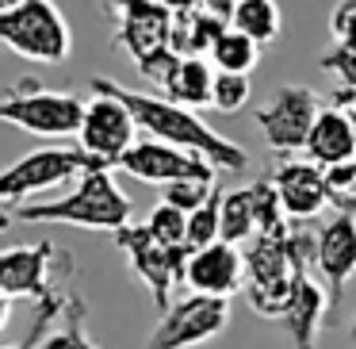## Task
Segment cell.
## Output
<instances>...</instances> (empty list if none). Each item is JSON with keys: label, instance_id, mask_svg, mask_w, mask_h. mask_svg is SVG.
Wrapping results in <instances>:
<instances>
[{"label": "cell", "instance_id": "4dcf8cb0", "mask_svg": "<svg viewBox=\"0 0 356 349\" xmlns=\"http://www.w3.org/2000/svg\"><path fill=\"white\" fill-rule=\"evenodd\" d=\"M333 42H356V0H337L330 12Z\"/></svg>", "mask_w": 356, "mask_h": 349}, {"label": "cell", "instance_id": "ffe728a7", "mask_svg": "<svg viewBox=\"0 0 356 349\" xmlns=\"http://www.w3.org/2000/svg\"><path fill=\"white\" fill-rule=\"evenodd\" d=\"M230 24L238 27V31H245L249 39H257L261 47L276 42L280 31H284V16H280L276 0H234Z\"/></svg>", "mask_w": 356, "mask_h": 349}, {"label": "cell", "instance_id": "277c9868", "mask_svg": "<svg viewBox=\"0 0 356 349\" xmlns=\"http://www.w3.org/2000/svg\"><path fill=\"white\" fill-rule=\"evenodd\" d=\"M88 100L47 88L39 77H19L0 96V119L39 139H70L85 123Z\"/></svg>", "mask_w": 356, "mask_h": 349}, {"label": "cell", "instance_id": "4fadbf2b", "mask_svg": "<svg viewBox=\"0 0 356 349\" xmlns=\"http://www.w3.org/2000/svg\"><path fill=\"white\" fill-rule=\"evenodd\" d=\"M272 180L280 188L284 211L295 223H310L330 208V185H325V165L310 162V157L287 154L284 162L272 169Z\"/></svg>", "mask_w": 356, "mask_h": 349}, {"label": "cell", "instance_id": "52a82bcc", "mask_svg": "<svg viewBox=\"0 0 356 349\" xmlns=\"http://www.w3.org/2000/svg\"><path fill=\"white\" fill-rule=\"evenodd\" d=\"M73 254L58 249L50 238L31 246H8L0 254V295L8 300H50L65 292V280H73Z\"/></svg>", "mask_w": 356, "mask_h": 349}, {"label": "cell", "instance_id": "6da1fadb", "mask_svg": "<svg viewBox=\"0 0 356 349\" xmlns=\"http://www.w3.org/2000/svg\"><path fill=\"white\" fill-rule=\"evenodd\" d=\"M92 88L96 93H111L134 111L138 127L154 139H165L172 146H184V150H195V154L211 157L222 173H241L249 165V154L238 146L234 139L218 134L215 127H207L195 108H184V104L169 100V96H149V93H134V88H123L119 81L111 77H92Z\"/></svg>", "mask_w": 356, "mask_h": 349}, {"label": "cell", "instance_id": "ac0fdd59", "mask_svg": "<svg viewBox=\"0 0 356 349\" xmlns=\"http://www.w3.org/2000/svg\"><path fill=\"white\" fill-rule=\"evenodd\" d=\"M230 27V20L218 16L215 8L200 4L192 12H172V35H169V47L177 50L180 58L188 54H211L215 39Z\"/></svg>", "mask_w": 356, "mask_h": 349}, {"label": "cell", "instance_id": "d4e9b609", "mask_svg": "<svg viewBox=\"0 0 356 349\" xmlns=\"http://www.w3.org/2000/svg\"><path fill=\"white\" fill-rule=\"evenodd\" d=\"M215 192H218V173H188V177H180V180L161 185V200L177 203V208H184V211H195Z\"/></svg>", "mask_w": 356, "mask_h": 349}, {"label": "cell", "instance_id": "9c48e42d", "mask_svg": "<svg viewBox=\"0 0 356 349\" xmlns=\"http://www.w3.org/2000/svg\"><path fill=\"white\" fill-rule=\"evenodd\" d=\"M226 326H230V295L188 292L172 300L169 311H161L146 349H195L218 338Z\"/></svg>", "mask_w": 356, "mask_h": 349}, {"label": "cell", "instance_id": "44dd1931", "mask_svg": "<svg viewBox=\"0 0 356 349\" xmlns=\"http://www.w3.org/2000/svg\"><path fill=\"white\" fill-rule=\"evenodd\" d=\"M85 315H88L85 300H81L77 292H70L65 315L58 318V330H50L35 349H100V346H96V338L88 334V326H85Z\"/></svg>", "mask_w": 356, "mask_h": 349}, {"label": "cell", "instance_id": "2e32d148", "mask_svg": "<svg viewBox=\"0 0 356 349\" xmlns=\"http://www.w3.org/2000/svg\"><path fill=\"white\" fill-rule=\"evenodd\" d=\"M330 295L333 292L325 288V280L318 284V280H310L307 272H302L299 288H295L291 307L284 311V318H280L295 349H318L322 323H325V315H330Z\"/></svg>", "mask_w": 356, "mask_h": 349}, {"label": "cell", "instance_id": "1f68e13d", "mask_svg": "<svg viewBox=\"0 0 356 349\" xmlns=\"http://www.w3.org/2000/svg\"><path fill=\"white\" fill-rule=\"evenodd\" d=\"M161 4H165L169 12H192V8H200L203 0H161Z\"/></svg>", "mask_w": 356, "mask_h": 349}, {"label": "cell", "instance_id": "d6986e66", "mask_svg": "<svg viewBox=\"0 0 356 349\" xmlns=\"http://www.w3.org/2000/svg\"><path fill=\"white\" fill-rule=\"evenodd\" d=\"M215 73L203 54H188L172 65V73L161 81V93L169 100L184 104V108H211V93H215Z\"/></svg>", "mask_w": 356, "mask_h": 349}, {"label": "cell", "instance_id": "7a4b0ae2", "mask_svg": "<svg viewBox=\"0 0 356 349\" xmlns=\"http://www.w3.org/2000/svg\"><path fill=\"white\" fill-rule=\"evenodd\" d=\"M8 219L19 223H65L81 231H108L115 234L119 226L131 223V196L115 185V165L85 173L70 196L62 200H42V203H12Z\"/></svg>", "mask_w": 356, "mask_h": 349}, {"label": "cell", "instance_id": "9a60e30c", "mask_svg": "<svg viewBox=\"0 0 356 349\" xmlns=\"http://www.w3.org/2000/svg\"><path fill=\"white\" fill-rule=\"evenodd\" d=\"M314 269L322 272L325 288L341 295L348 280L356 277V211H333L318 226V261Z\"/></svg>", "mask_w": 356, "mask_h": 349}, {"label": "cell", "instance_id": "7402d4cb", "mask_svg": "<svg viewBox=\"0 0 356 349\" xmlns=\"http://www.w3.org/2000/svg\"><path fill=\"white\" fill-rule=\"evenodd\" d=\"M211 62H215V70H230V73H253L257 62H261V42L249 39L245 31H238V27H226L222 35L215 39V47H211Z\"/></svg>", "mask_w": 356, "mask_h": 349}, {"label": "cell", "instance_id": "3957f363", "mask_svg": "<svg viewBox=\"0 0 356 349\" xmlns=\"http://www.w3.org/2000/svg\"><path fill=\"white\" fill-rule=\"evenodd\" d=\"M104 12L115 24V47L127 50L134 70L161 88L180 54L169 47L172 12L161 0H104Z\"/></svg>", "mask_w": 356, "mask_h": 349}, {"label": "cell", "instance_id": "836d02e7", "mask_svg": "<svg viewBox=\"0 0 356 349\" xmlns=\"http://www.w3.org/2000/svg\"><path fill=\"white\" fill-rule=\"evenodd\" d=\"M348 334H353V346H356V315H353V326H348Z\"/></svg>", "mask_w": 356, "mask_h": 349}, {"label": "cell", "instance_id": "d6a6232c", "mask_svg": "<svg viewBox=\"0 0 356 349\" xmlns=\"http://www.w3.org/2000/svg\"><path fill=\"white\" fill-rule=\"evenodd\" d=\"M16 4H24V0H0V8H16Z\"/></svg>", "mask_w": 356, "mask_h": 349}, {"label": "cell", "instance_id": "5b68a950", "mask_svg": "<svg viewBox=\"0 0 356 349\" xmlns=\"http://www.w3.org/2000/svg\"><path fill=\"white\" fill-rule=\"evenodd\" d=\"M0 39L12 54L39 65H62L73 54V31L54 0H24L0 8Z\"/></svg>", "mask_w": 356, "mask_h": 349}, {"label": "cell", "instance_id": "484cf974", "mask_svg": "<svg viewBox=\"0 0 356 349\" xmlns=\"http://www.w3.org/2000/svg\"><path fill=\"white\" fill-rule=\"evenodd\" d=\"M222 238V188L211 196L207 203H200L195 211H188V246L203 249L211 242Z\"/></svg>", "mask_w": 356, "mask_h": 349}, {"label": "cell", "instance_id": "8992f818", "mask_svg": "<svg viewBox=\"0 0 356 349\" xmlns=\"http://www.w3.org/2000/svg\"><path fill=\"white\" fill-rule=\"evenodd\" d=\"M111 242L123 249L131 272L146 284V292H149V300H154L157 315L169 311L172 300H177V288L184 284V277H188V257H192V246H165V242L154 238L149 223L119 226V231L111 234Z\"/></svg>", "mask_w": 356, "mask_h": 349}, {"label": "cell", "instance_id": "cb8c5ba5", "mask_svg": "<svg viewBox=\"0 0 356 349\" xmlns=\"http://www.w3.org/2000/svg\"><path fill=\"white\" fill-rule=\"evenodd\" d=\"M253 234H257V211L249 185L222 192V238L234 242V246H245Z\"/></svg>", "mask_w": 356, "mask_h": 349}, {"label": "cell", "instance_id": "e0dca14e", "mask_svg": "<svg viewBox=\"0 0 356 349\" xmlns=\"http://www.w3.org/2000/svg\"><path fill=\"white\" fill-rule=\"evenodd\" d=\"M302 154L318 165H337V162L356 157V127H353V119H348V111L325 104L322 116L310 127L307 150H302Z\"/></svg>", "mask_w": 356, "mask_h": 349}, {"label": "cell", "instance_id": "603a6c76", "mask_svg": "<svg viewBox=\"0 0 356 349\" xmlns=\"http://www.w3.org/2000/svg\"><path fill=\"white\" fill-rule=\"evenodd\" d=\"M302 272L295 277H280V280H249L241 292H245V303L264 318H284V311L291 307L295 300V288H299Z\"/></svg>", "mask_w": 356, "mask_h": 349}, {"label": "cell", "instance_id": "5bb4252c", "mask_svg": "<svg viewBox=\"0 0 356 349\" xmlns=\"http://www.w3.org/2000/svg\"><path fill=\"white\" fill-rule=\"evenodd\" d=\"M188 292H207V295H234L245 288V254L234 242L218 238L203 249H192L188 257Z\"/></svg>", "mask_w": 356, "mask_h": 349}, {"label": "cell", "instance_id": "8fae6325", "mask_svg": "<svg viewBox=\"0 0 356 349\" xmlns=\"http://www.w3.org/2000/svg\"><path fill=\"white\" fill-rule=\"evenodd\" d=\"M138 119L134 111L127 108L119 96L111 93H96L92 88V100L85 108V123L77 131V142L88 150L92 157H100L104 165H119V157L138 142Z\"/></svg>", "mask_w": 356, "mask_h": 349}, {"label": "cell", "instance_id": "ba28073f", "mask_svg": "<svg viewBox=\"0 0 356 349\" xmlns=\"http://www.w3.org/2000/svg\"><path fill=\"white\" fill-rule=\"evenodd\" d=\"M100 157H92L85 146H42L24 154L19 162H12L8 169L0 173V200L19 203L31 200V196L47 192V188L70 185V180H81L85 173L100 169Z\"/></svg>", "mask_w": 356, "mask_h": 349}, {"label": "cell", "instance_id": "f1b7e54d", "mask_svg": "<svg viewBox=\"0 0 356 349\" xmlns=\"http://www.w3.org/2000/svg\"><path fill=\"white\" fill-rule=\"evenodd\" d=\"M325 185H330L333 211H356V157L325 165Z\"/></svg>", "mask_w": 356, "mask_h": 349}, {"label": "cell", "instance_id": "f546056e", "mask_svg": "<svg viewBox=\"0 0 356 349\" xmlns=\"http://www.w3.org/2000/svg\"><path fill=\"white\" fill-rule=\"evenodd\" d=\"M318 65H322L325 73H333L337 85L356 88V42H333V47L318 58Z\"/></svg>", "mask_w": 356, "mask_h": 349}, {"label": "cell", "instance_id": "d590c367", "mask_svg": "<svg viewBox=\"0 0 356 349\" xmlns=\"http://www.w3.org/2000/svg\"><path fill=\"white\" fill-rule=\"evenodd\" d=\"M12 349H16V346H12Z\"/></svg>", "mask_w": 356, "mask_h": 349}, {"label": "cell", "instance_id": "83f0119b", "mask_svg": "<svg viewBox=\"0 0 356 349\" xmlns=\"http://www.w3.org/2000/svg\"><path fill=\"white\" fill-rule=\"evenodd\" d=\"M146 223H149V231H154L157 242H165V246H188V211L184 208L161 200Z\"/></svg>", "mask_w": 356, "mask_h": 349}, {"label": "cell", "instance_id": "e575fe53", "mask_svg": "<svg viewBox=\"0 0 356 349\" xmlns=\"http://www.w3.org/2000/svg\"><path fill=\"white\" fill-rule=\"evenodd\" d=\"M348 119H353V127H356V104H353V108H348Z\"/></svg>", "mask_w": 356, "mask_h": 349}, {"label": "cell", "instance_id": "7c38bea8", "mask_svg": "<svg viewBox=\"0 0 356 349\" xmlns=\"http://www.w3.org/2000/svg\"><path fill=\"white\" fill-rule=\"evenodd\" d=\"M115 169L127 173V177H134V180L157 185V188L169 185V180L188 177V173H222L211 157L195 154V150H184V146H172V142L154 139V134L134 142V146L119 157Z\"/></svg>", "mask_w": 356, "mask_h": 349}, {"label": "cell", "instance_id": "30bf717a", "mask_svg": "<svg viewBox=\"0 0 356 349\" xmlns=\"http://www.w3.org/2000/svg\"><path fill=\"white\" fill-rule=\"evenodd\" d=\"M322 96L310 85H280L268 100L257 108V127H261L264 142L272 154H302L307 150V134L314 119L322 116Z\"/></svg>", "mask_w": 356, "mask_h": 349}, {"label": "cell", "instance_id": "4316f807", "mask_svg": "<svg viewBox=\"0 0 356 349\" xmlns=\"http://www.w3.org/2000/svg\"><path fill=\"white\" fill-rule=\"evenodd\" d=\"M249 96H253L249 73H230V70H218V73H215V93H211V108H215L218 116H238V111H245Z\"/></svg>", "mask_w": 356, "mask_h": 349}]
</instances>
